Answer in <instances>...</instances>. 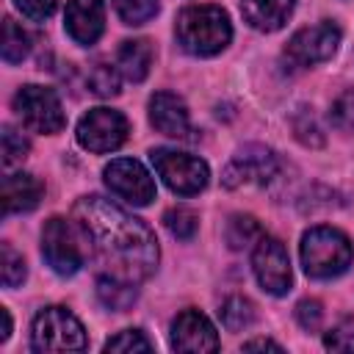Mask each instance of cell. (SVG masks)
Here are the masks:
<instances>
[{
  "label": "cell",
  "mask_w": 354,
  "mask_h": 354,
  "mask_svg": "<svg viewBox=\"0 0 354 354\" xmlns=\"http://www.w3.org/2000/svg\"><path fill=\"white\" fill-rule=\"evenodd\" d=\"M77 230L86 235L94 257L130 282L147 279L158 266V241L152 230L102 196H83L72 207Z\"/></svg>",
  "instance_id": "cell-1"
},
{
  "label": "cell",
  "mask_w": 354,
  "mask_h": 354,
  "mask_svg": "<svg viewBox=\"0 0 354 354\" xmlns=\"http://www.w3.org/2000/svg\"><path fill=\"white\" fill-rule=\"evenodd\" d=\"M177 39L191 55H216L230 39V17L218 6H188L177 14Z\"/></svg>",
  "instance_id": "cell-2"
},
{
  "label": "cell",
  "mask_w": 354,
  "mask_h": 354,
  "mask_svg": "<svg viewBox=\"0 0 354 354\" xmlns=\"http://www.w3.org/2000/svg\"><path fill=\"white\" fill-rule=\"evenodd\" d=\"M354 260L348 238L335 227H313L301 238V266L315 279L343 274Z\"/></svg>",
  "instance_id": "cell-3"
},
{
  "label": "cell",
  "mask_w": 354,
  "mask_h": 354,
  "mask_svg": "<svg viewBox=\"0 0 354 354\" xmlns=\"http://www.w3.org/2000/svg\"><path fill=\"white\" fill-rule=\"evenodd\" d=\"M30 340L36 351H80L86 348L83 324L64 307H47L33 318Z\"/></svg>",
  "instance_id": "cell-4"
},
{
  "label": "cell",
  "mask_w": 354,
  "mask_h": 354,
  "mask_svg": "<svg viewBox=\"0 0 354 354\" xmlns=\"http://www.w3.org/2000/svg\"><path fill=\"white\" fill-rule=\"evenodd\" d=\"M14 111L22 124L33 133H58L64 127V108L53 88L47 86H22L14 97Z\"/></svg>",
  "instance_id": "cell-5"
},
{
  "label": "cell",
  "mask_w": 354,
  "mask_h": 354,
  "mask_svg": "<svg viewBox=\"0 0 354 354\" xmlns=\"http://www.w3.org/2000/svg\"><path fill=\"white\" fill-rule=\"evenodd\" d=\"M149 158L160 180L180 196L199 194L207 185V163L194 155H185L177 149H152Z\"/></svg>",
  "instance_id": "cell-6"
},
{
  "label": "cell",
  "mask_w": 354,
  "mask_h": 354,
  "mask_svg": "<svg viewBox=\"0 0 354 354\" xmlns=\"http://www.w3.org/2000/svg\"><path fill=\"white\" fill-rule=\"evenodd\" d=\"M337 44H340V28L335 22H318L313 28H301L293 33V39L285 47V61L293 69H304L332 58Z\"/></svg>",
  "instance_id": "cell-7"
},
{
  "label": "cell",
  "mask_w": 354,
  "mask_h": 354,
  "mask_svg": "<svg viewBox=\"0 0 354 354\" xmlns=\"http://www.w3.org/2000/svg\"><path fill=\"white\" fill-rule=\"evenodd\" d=\"M127 119L113 108H91L77 122V141L88 152H111L127 138Z\"/></svg>",
  "instance_id": "cell-8"
},
{
  "label": "cell",
  "mask_w": 354,
  "mask_h": 354,
  "mask_svg": "<svg viewBox=\"0 0 354 354\" xmlns=\"http://www.w3.org/2000/svg\"><path fill=\"white\" fill-rule=\"evenodd\" d=\"M41 254H44L47 266L61 277H72L83 266L80 246H77L75 232H72L66 218L53 216L44 224V230H41Z\"/></svg>",
  "instance_id": "cell-9"
},
{
  "label": "cell",
  "mask_w": 354,
  "mask_h": 354,
  "mask_svg": "<svg viewBox=\"0 0 354 354\" xmlns=\"http://www.w3.org/2000/svg\"><path fill=\"white\" fill-rule=\"evenodd\" d=\"M252 268H254L257 282L271 296H285L290 290V282H293L290 260H288L285 246L277 238H266V235L257 238V246L252 254Z\"/></svg>",
  "instance_id": "cell-10"
},
{
  "label": "cell",
  "mask_w": 354,
  "mask_h": 354,
  "mask_svg": "<svg viewBox=\"0 0 354 354\" xmlns=\"http://www.w3.org/2000/svg\"><path fill=\"white\" fill-rule=\"evenodd\" d=\"M105 185L130 205H149L155 199V183L149 171L133 158H116L105 166Z\"/></svg>",
  "instance_id": "cell-11"
},
{
  "label": "cell",
  "mask_w": 354,
  "mask_h": 354,
  "mask_svg": "<svg viewBox=\"0 0 354 354\" xmlns=\"http://www.w3.org/2000/svg\"><path fill=\"white\" fill-rule=\"evenodd\" d=\"M279 171V163H277V155L260 144H249L243 147L224 169L221 174V183L227 188H241V185H249V183H257V185H266L271 177H277Z\"/></svg>",
  "instance_id": "cell-12"
},
{
  "label": "cell",
  "mask_w": 354,
  "mask_h": 354,
  "mask_svg": "<svg viewBox=\"0 0 354 354\" xmlns=\"http://www.w3.org/2000/svg\"><path fill=\"white\" fill-rule=\"evenodd\" d=\"M171 348L177 351H216L218 335L207 315L199 310H183L171 324Z\"/></svg>",
  "instance_id": "cell-13"
},
{
  "label": "cell",
  "mask_w": 354,
  "mask_h": 354,
  "mask_svg": "<svg viewBox=\"0 0 354 354\" xmlns=\"http://www.w3.org/2000/svg\"><path fill=\"white\" fill-rule=\"evenodd\" d=\"M149 122L158 133H163L169 138H188V133H191V116H188L185 102L177 94H169V91L152 94Z\"/></svg>",
  "instance_id": "cell-14"
},
{
  "label": "cell",
  "mask_w": 354,
  "mask_h": 354,
  "mask_svg": "<svg viewBox=\"0 0 354 354\" xmlns=\"http://www.w3.org/2000/svg\"><path fill=\"white\" fill-rule=\"evenodd\" d=\"M66 30L77 44H94L105 28L102 0H69L66 6Z\"/></svg>",
  "instance_id": "cell-15"
},
{
  "label": "cell",
  "mask_w": 354,
  "mask_h": 354,
  "mask_svg": "<svg viewBox=\"0 0 354 354\" xmlns=\"http://www.w3.org/2000/svg\"><path fill=\"white\" fill-rule=\"evenodd\" d=\"M41 194H44V185L33 174L17 171V174L3 177V210H6V216L33 210L39 205Z\"/></svg>",
  "instance_id": "cell-16"
},
{
  "label": "cell",
  "mask_w": 354,
  "mask_h": 354,
  "mask_svg": "<svg viewBox=\"0 0 354 354\" xmlns=\"http://www.w3.org/2000/svg\"><path fill=\"white\" fill-rule=\"evenodd\" d=\"M293 3L296 0H241V14L254 30L271 33L288 22Z\"/></svg>",
  "instance_id": "cell-17"
},
{
  "label": "cell",
  "mask_w": 354,
  "mask_h": 354,
  "mask_svg": "<svg viewBox=\"0 0 354 354\" xmlns=\"http://www.w3.org/2000/svg\"><path fill=\"white\" fill-rule=\"evenodd\" d=\"M116 66H119V72L127 80L141 83L149 75V66H152V47H149V41L147 39L122 41L119 55H116Z\"/></svg>",
  "instance_id": "cell-18"
},
{
  "label": "cell",
  "mask_w": 354,
  "mask_h": 354,
  "mask_svg": "<svg viewBox=\"0 0 354 354\" xmlns=\"http://www.w3.org/2000/svg\"><path fill=\"white\" fill-rule=\"evenodd\" d=\"M97 296H100V301L108 310L124 313L136 301V288H133L130 279H122V277H113L111 274V277H100L97 279Z\"/></svg>",
  "instance_id": "cell-19"
},
{
  "label": "cell",
  "mask_w": 354,
  "mask_h": 354,
  "mask_svg": "<svg viewBox=\"0 0 354 354\" xmlns=\"http://www.w3.org/2000/svg\"><path fill=\"white\" fill-rule=\"evenodd\" d=\"M28 53H30L28 30H22V25H17L11 17H6V22H3V58L8 64H19Z\"/></svg>",
  "instance_id": "cell-20"
},
{
  "label": "cell",
  "mask_w": 354,
  "mask_h": 354,
  "mask_svg": "<svg viewBox=\"0 0 354 354\" xmlns=\"http://www.w3.org/2000/svg\"><path fill=\"white\" fill-rule=\"evenodd\" d=\"M218 313H221V321H224V326L230 332H241V329L252 326V321H254V304L249 299H243V296H230L221 304Z\"/></svg>",
  "instance_id": "cell-21"
},
{
  "label": "cell",
  "mask_w": 354,
  "mask_h": 354,
  "mask_svg": "<svg viewBox=\"0 0 354 354\" xmlns=\"http://www.w3.org/2000/svg\"><path fill=\"white\" fill-rule=\"evenodd\" d=\"M260 235H263V230H260L257 218H252V216H232L230 224H227V243H230V249H243L252 241H257Z\"/></svg>",
  "instance_id": "cell-22"
},
{
  "label": "cell",
  "mask_w": 354,
  "mask_h": 354,
  "mask_svg": "<svg viewBox=\"0 0 354 354\" xmlns=\"http://www.w3.org/2000/svg\"><path fill=\"white\" fill-rule=\"evenodd\" d=\"M124 25H144L158 14V0H113Z\"/></svg>",
  "instance_id": "cell-23"
},
{
  "label": "cell",
  "mask_w": 354,
  "mask_h": 354,
  "mask_svg": "<svg viewBox=\"0 0 354 354\" xmlns=\"http://www.w3.org/2000/svg\"><path fill=\"white\" fill-rule=\"evenodd\" d=\"M88 86L97 97H116L119 94V72L111 64H94L88 72Z\"/></svg>",
  "instance_id": "cell-24"
},
{
  "label": "cell",
  "mask_w": 354,
  "mask_h": 354,
  "mask_svg": "<svg viewBox=\"0 0 354 354\" xmlns=\"http://www.w3.org/2000/svg\"><path fill=\"white\" fill-rule=\"evenodd\" d=\"M163 221H166V230H169L174 238H180V241L194 238V235H196V227H199L196 213L188 210V207H171V210H166Z\"/></svg>",
  "instance_id": "cell-25"
},
{
  "label": "cell",
  "mask_w": 354,
  "mask_h": 354,
  "mask_svg": "<svg viewBox=\"0 0 354 354\" xmlns=\"http://www.w3.org/2000/svg\"><path fill=\"white\" fill-rule=\"evenodd\" d=\"M290 124H293V133H296V138H299L301 144H307V147H321V144H324V133H321V127H318L313 111L299 108V111L293 113V122H290Z\"/></svg>",
  "instance_id": "cell-26"
},
{
  "label": "cell",
  "mask_w": 354,
  "mask_h": 354,
  "mask_svg": "<svg viewBox=\"0 0 354 354\" xmlns=\"http://www.w3.org/2000/svg\"><path fill=\"white\" fill-rule=\"evenodd\" d=\"M0 271H3V285L6 288H17V285H22V279H25V260H22V254L11 246V243H3V260H0Z\"/></svg>",
  "instance_id": "cell-27"
},
{
  "label": "cell",
  "mask_w": 354,
  "mask_h": 354,
  "mask_svg": "<svg viewBox=\"0 0 354 354\" xmlns=\"http://www.w3.org/2000/svg\"><path fill=\"white\" fill-rule=\"evenodd\" d=\"M105 351H152V343L138 329H124L105 343Z\"/></svg>",
  "instance_id": "cell-28"
},
{
  "label": "cell",
  "mask_w": 354,
  "mask_h": 354,
  "mask_svg": "<svg viewBox=\"0 0 354 354\" xmlns=\"http://www.w3.org/2000/svg\"><path fill=\"white\" fill-rule=\"evenodd\" d=\"M324 346L332 351H354V321L343 318L337 326H332L324 335Z\"/></svg>",
  "instance_id": "cell-29"
},
{
  "label": "cell",
  "mask_w": 354,
  "mask_h": 354,
  "mask_svg": "<svg viewBox=\"0 0 354 354\" xmlns=\"http://www.w3.org/2000/svg\"><path fill=\"white\" fill-rule=\"evenodd\" d=\"M329 119L337 130H354V91H343L335 102H332V111H329Z\"/></svg>",
  "instance_id": "cell-30"
},
{
  "label": "cell",
  "mask_w": 354,
  "mask_h": 354,
  "mask_svg": "<svg viewBox=\"0 0 354 354\" xmlns=\"http://www.w3.org/2000/svg\"><path fill=\"white\" fill-rule=\"evenodd\" d=\"M25 155H28V141L14 127H3V166L22 163Z\"/></svg>",
  "instance_id": "cell-31"
},
{
  "label": "cell",
  "mask_w": 354,
  "mask_h": 354,
  "mask_svg": "<svg viewBox=\"0 0 354 354\" xmlns=\"http://www.w3.org/2000/svg\"><path fill=\"white\" fill-rule=\"evenodd\" d=\"M296 318H299V324H301L307 332L318 329V326H321V318H324L321 301H318V299H304V301H299V307H296Z\"/></svg>",
  "instance_id": "cell-32"
},
{
  "label": "cell",
  "mask_w": 354,
  "mask_h": 354,
  "mask_svg": "<svg viewBox=\"0 0 354 354\" xmlns=\"http://www.w3.org/2000/svg\"><path fill=\"white\" fill-rule=\"evenodd\" d=\"M14 3H17V8H19L25 17H30V19H36V22L47 19V17L55 11V0H14Z\"/></svg>",
  "instance_id": "cell-33"
},
{
  "label": "cell",
  "mask_w": 354,
  "mask_h": 354,
  "mask_svg": "<svg viewBox=\"0 0 354 354\" xmlns=\"http://www.w3.org/2000/svg\"><path fill=\"white\" fill-rule=\"evenodd\" d=\"M243 348L246 351H254V348H274V351H282V346L279 343H274V340H249V343H243Z\"/></svg>",
  "instance_id": "cell-34"
},
{
  "label": "cell",
  "mask_w": 354,
  "mask_h": 354,
  "mask_svg": "<svg viewBox=\"0 0 354 354\" xmlns=\"http://www.w3.org/2000/svg\"><path fill=\"white\" fill-rule=\"evenodd\" d=\"M3 313V332H0V340H6L8 335H11V315H8V310H0Z\"/></svg>",
  "instance_id": "cell-35"
}]
</instances>
